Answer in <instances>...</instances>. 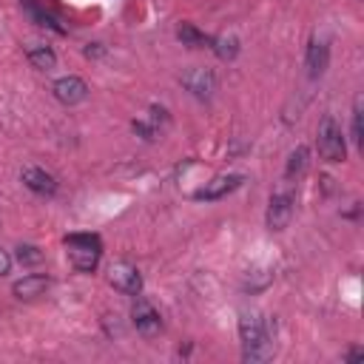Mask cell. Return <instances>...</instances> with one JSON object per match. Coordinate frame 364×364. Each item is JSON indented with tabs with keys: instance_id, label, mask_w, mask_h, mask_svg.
I'll use <instances>...</instances> for the list:
<instances>
[{
	"instance_id": "6da1fadb",
	"label": "cell",
	"mask_w": 364,
	"mask_h": 364,
	"mask_svg": "<svg viewBox=\"0 0 364 364\" xmlns=\"http://www.w3.org/2000/svg\"><path fill=\"white\" fill-rule=\"evenodd\" d=\"M239 338H242L245 361H267V358H273L270 327L256 313H242V318H239Z\"/></svg>"
},
{
	"instance_id": "7a4b0ae2",
	"label": "cell",
	"mask_w": 364,
	"mask_h": 364,
	"mask_svg": "<svg viewBox=\"0 0 364 364\" xmlns=\"http://www.w3.org/2000/svg\"><path fill=\"white\" fill-rule=\"evenodd\" d=\"M65 253H68V262L80 270V273H91L97 264H100V256H102V242L97 233H68L65 239Z\"/></svg>"
},
{
	"instance_id": "3957f363",
	"label": "cell",
	"mask_w": 364,
	"mask_h": 364,
	"mask_svg": "<svg viewBox=\"0 0 364 364\" xmlns=\"http://www.w3.org/2000/svg\"><path fill=\"white\" fill-rule=\"evenodd\" d=\"M316 148H318V156L324 162H344L347 156V145H344V134H341V125L333 119V117H324L318 122V131H316Z\"/></svg>"
},
{
	"instance_id": "277c9868",
	"label": "cell",
	"mask_w": 364,
	"mask_h": 364,
	"mask_svg": "<svg viewBox=\"0 0 364 364\" xmlns=\"http://www.w3.org/2000/svg\"><path fill=\"white\" fill-rule=\"evenodd\" d=\"M293 205H296V191L287 185H282L273 196H270V205H267V228L270 230H284L290 225V216H293Z\"/></svg>"
},
{
	"instance_id": "5b68a950",
	"label": "cell",
	"mask_w": 364,
	"mask_h": 364,
	"mask_svg": "<svg viewBox=\"0 0 364 364\" xmlns=\"http://www.w3.org/2000/svg\"><path fill=\"white\" fill-rule=\"evenodd\" d=\"M131 318H134L136 333L145 336V338H156L162 333V318H159L156 307L148 299H142V296H136V301L131 307Z\"/></svg>"
},
{
	"instance_id": "8992f818",
	"label": "cell",
	"mask_w": 364,
	"mask_h": 364,
	"mask_svg": "<svg viewBox=\"0 0 364 364\" xmlns=\"http://www.w3.org/2000/svg\"><path fill=\"white\" fill-rule=\"evenodd\" d=\"M108 282H111L114 290H119V293H125V296H139V290H142V276H139V270H136L134 264H128V262L111 264Z\"/></svg>"
},
{
	"instance_id": "52a82bcc",
	"label": "cell",
	"mask_w": 364,
	"mask_h": 364,
	"mask_svg": "<svg viewBox=\"0 0 364 364\" xmlns=\"http://www.w3.org/2000/svg\"><path fill=\"white\" fill-rule=\"evenodd\" d=\"M182 85L196 97V100H210L213 91H216V77L210 68H188L182 74Z\"/></svg>"
},
{
	"instance_id": "ba28073f",
	"label": "cell",
	"mask_w": 364,
	"mask_h": 364,
	"mask_svg": "<svg viewBox=\"0 0 364 364\" xmlns=\"http://www.w3.org/2000/svg\"><path fill=\"white\" fill-rule=\"evenodd\" d=\"M242 182H245V176H242V173H222V176H216V179L205 182V188H199V191L193 193V199H205V202L222 199V196H228L230 191H236Z\"/></svg>"
},
{
	"instance_id": "9c48e42d",
	"label": "cell",
	"mask_w": 364,
	"mask_h": 364,
	"mask_svg": "<svg viewBox=\"0 0 364 364\" xmlns=\"http://www.w3.org/2000/svg\"><path fill=\"white\" fill-rule=\"evenodd\" d=\"M54 97H57L63 105H77V102H82V100L88 97V85H85V80H80V77H74V74L60 77V80L54 82Z\"/></svg>"
},
{
	"instance_id": "30bf717a",
	"label": "cell",
	"mask_w": 364,
	"mask_h": 364,
	"mask_svg": "<svg viewBox=\"0 0 364 364\" xmlns=\"http://www.w3.org/2000/svg\"><path fill=\"white\" fill-rule=\"evenodd\" d=\"M20 179H23V185H26L28 191H34V193H43V196H51V193L57 191V182H54V176H51V173H46L43 168H23Z\"/></svg>"
},
{
	"instance_id": "8fae6325",
	"label": "cell",
	"mask_w": 364,
	"mask_h": 364,
	"mask_svg": "<svg viewBox=\"0 0 364 364\" xmlns=\"http://www.w3.org/2000/svg\"><path fill=\"white\" fill-rule=\"evenodd\" d=\"M46 287H48V276H43V273H28V276H23L20 282H14V296L17 299H37V296H43L46 293Z\"/></svg>"
},
{
	"instance_id": "7c38bea8",
	"label": "cell",
	"mask_w": 364,
	"mask_h": 364,
	"mask_svg": "<svg viewBox=\"0 0 364 364\" xmlns=\"http://www.w3.org/2000/svg\"><path fill=\"white\" fill-rule=\"evenodd\" d=\"M327 57H330L327 43L313 40V43L307 46V71H310V77H321V74H324V68H327Z\"/></svg>"
},
{
	"instance_id": "4fadbf2b",
	"label": "cell",
	"mask_w": 364,
	"mask_h": 364,
	"mask_svg": "<svg viewBox=\"0 0 364 364\" xmlns=\"http://www.w3.org/2000/svg\"><path fill=\"white\" fill-rule=\"evenodd\" d=\"M208 46L216 51L219 60H233V57L239 54V40H236L233 34H216Z\"/></svg>"
},
{
	"instance_id": "5bb4252c",
	"label": "cell",
	"mask_w": 364,
	"mask_h": 364,
	"mask_svg": "<svg viewBox=\"0 0 364 364\" xmlns=\"http://www.w3.org/2000/svg\"><path fill=\"white\" fill-rule=\"evenodd\" d=\"M26 54H28V63L34 68H40V71H51L57 65V57H54V51L48 46H28Z\"/></svg>"
},
{
	"instance_id": "9a60e30c",
	"label": "cell",
	"mask_w": 364,
	"mask_h": 364,
	"mask_svg": "<svg viewBox=\"0 0 364 364\" xmlns=\"http://www.w3.org/2000/svg\"><path fill=\"white\" fill-rule=\"evenodd\" d=\"M176 37L182 40V46H191V48H205V46L210 43V37H205L193 23H182V26L176 28Z\"/></svg>"
},
{
	"instance_id": "2e32d148",
	"label": "cell",
	"mask_w": 364,
	"mask_h": 364,
	"mask_svg": "<svg viewBox=\"0 0 364 364\" xmlns=\"http://www.w3.org/2000/svg\"><path fill=\"white\" fill-rule=\"evenodd\" d=\"M304 168H307V148L301 145V148H296V151L290 154V159H287V171H284V179H287V182H293Z\"/></svg>"
},
{
	"instance_id": "e0dca14e",
	"label": "cell",
	"mask_w": 364,
	"mask_h": 364,
	"mask_svg": "<svg viewBox=\"0 0 364 364\" xmlns=\"http://www.w3.org/2000/svg\"><path fill=\"white\" fill-rule=\"evenodd\" d=\"M28 14H31V17L37 20V26H48V28H54L57 34H63V31H65V28L60 26V20H57L54 14H48L46 9H37V6H28Z\"/></svg>"
},
{
	"instance_id": "ac0fdd59",
	"label": "cell",
	"mask_w": 364,
	"mask_h": 364,
	"mask_svg": "<svg viewBox=\"0 0 364 364\" xmlns=\"http://www.w3.org/2000/svg\"><path fill=\"white\" fill-rule=\"evenodd\" d=\"M270 279H273V273H270V270L253 267V270H247V282H245V287H250V290H262V287H267V284H270Z\"/></svg>"
},
{
	"instance_id": "d6986e66",
	"label": "cell",
	"mask_w": 364,
	"mask_h": 364,
	"mask_svg": "<svg viewBox=\"0 0 364 364\" xmlns=\"http://www.w3.org/2000/svg\"><path fill=\"white\" fill-rule=\"evenodd\" d=\"M17 262L20 264H40L43 262V250L37 245H20L17 247Z\"/></svg>"
},
{
	"instance_id": "ffe728a7",
	"label": "cell",
	"mask_w": 364,
	"mask_h": 364,
	"mask_svg": "<svg viewBox=\"0 0 364 364\" xmlns=\"http://www.w3.org/2000/svg\"><path fill=\"white\" fill-rule=\"evenodd\" d=\"M353 139L355 145L364 142V125H361V102H355V111H353Z\"/></svg>"
},
{
	"instance_id": "44dd1931",
	"label": "cell",
	"mask_w": 364,
	"mask_h": 364,
	"mask_svg": "<svg viewBox=\"0 0 364 364\" xmlns=\"http://www.w3.org/2000/svg\"><path fill=\"white\" fill-rule=\"evenodd\" d=\"M9 270H11V256H9V253L0 247V276H6Z\"/></svg>"
},
{
	"instance_id": "7402d4cb",
	"label": "cell",
	"mask_w": 364,
	"mask_h": 364,
	"mask_svg": "<svg viewBox=\"0 0 364 364\" xmlns=\"http://www.w3.org/2000/svg\"><path fill=\"white\" fill-rule=\"evenodd\" d=\"M85 54H88V57H100V54H105V48H102L100 43H88V48H85Z\"/></svg>"
},
{
	"instance_id": "603a6c76",
	"label": "cell",
	"mask_w": 364,
	"mask_h": 364,
	"mask_svg": "<svg viewBox=\"0 0 364 364\" xmlns=\"http://www.w3.org/2000/svg\"><path fill=\"white\" fill-rule=\"evenodd\" d=\"M361 355H364V353H361V350H358V347H353V350H350V353H347V355H344V358H347V361H358V358H361Z\"/></svg>"
}]
</instances>
